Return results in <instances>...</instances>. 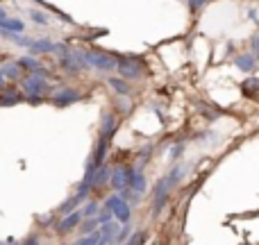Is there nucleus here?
Returning a JSON list of instances; mask_svg holds the SVG:
<instances>
[{"mask_svg":"<svg viewBox=\"0 0 259 245\" xmlns=\"http://www.w3.org/2000/svg\"><path fill=\"white\" fill-rule=\"evenodd\" d=\"M180 179H182V168L175 166L166 177H161L159 182L155 184V198H152V211H155V214H159V211L164 209V205L168 202V198H170V191L180 184Z\"/></svg>","mask_w":259,"mask_h":245,"instance_id":"f257e3e1","label":"nucleus"},{"mask_svg":"<svg viewBox=\"0 0 259 245\" xmlns=\"http://www.w3.org/2000/svg\"><path fill=\"white\" fill-rule=\"evenodd\" d=\"M84 62L89 68H96L100 73H109V71H116L118 57L116 55L103 53V50H84Z\"/></svg>","mask_w":259,"mask_h":245,"instance_id":"f03ea898","label":"nucleus"},{"mask_svg":"<svg viewBox=\"0 0 259 245\" xmlns=\"http://www.w3.org/2000/svg\"><path fill=\"white\" fill-rule=\"evenodd\" d=\"M105 209L112 211L114 220H116L118 225H127L130 218H132V207H130L118 193L116 195H109L107 200H105Z\"/></svg>","mask_w":259,"mask_h":245,"instance_id":"7ed1b4c3","label":"nucleus"},{"mask_svg":"<svg viewBox=\"0 0 259 245\" xmlns=\"http://www.w3.org/2000/svg\"><path fill=\"white\" fill-rule=\"evenodd\" d=\"M23 91H25L27 98H44L50 91V84L44 75H27L23 80Z\"/></svg>","mask_w":259,"mask_h":245,"instance_id":"20e7f679","label":"nucleus"},{"mask_svg":"<svg viewBox=\"0 0 259 245\" xmlns=\"http://www.w3.org/2000/svg\"><path fill=\"white\" fill-rule=\"evenodd\" d=\"M116 71L123 80H139L143 75V64L137 62V57H118Z\"/></svg>","mask_w":259,"mask_h":245,"instance_id":"39448f33","label":"nucleus"},{"mask_svg":"<svg viewBox=\"0 0 259 245\" xmlns=\"http://www.w3.org/2000/svg\"><path fill=\"white\" fill-rule=\"evenodd\" d=\"M80 98H82V93L77 89H73V86H59L53 93V105H57V107H68V105L77 103Z\"/></svg>","mask_w":259,"mask_h":245,"instance_id":"423d86ee","label":"nucleus"},{"mask_svg":"<svg viewBox=\"0 0 259 245\" xmlns=\"http://www.w3.org/2000/svg\"><path fill=\"white\" fill-rule=\"evenodd\" d=\"M130 173H132V166H116V168H112V173H109V184H112L116 191H121V188L127 186Z\"/></svg>","mask_w":259,"mask_h":245,"instance_id":"0eeeda50","label":"nucleus"},{"mask_svg":"<svg viewBox=\"0 0 259 245\" xmlns=\"http://www.w3.org/2000/svg\"><path fill=\"white\" fill-rule=\"evenodd\" d=\"M118 116L114 112H105L103 116H100V134L98 136H107V138H112L114 134H116V129H118Z\"/></svg>","mask_w":259,"mask_h":245,"instance_id":"6e6552de","label":"nucleus"},{"mask_svg":"<svg viewBox=\"0 0 259 245\" xmlns=\"http://www.w3.org/2000/svg\"><path fill=\"white\" fill-rule=\"evenodd\" d=\"M80 220H82V211H80V209H75V211H71V214H66L62 220H59L57 234H68V232H73V229L80 225Z\"/></svg>","mask_w":259,"mask_h":245,"instance_id":"1a4fd4ad","label":"nucleus"},{"mask_svg":"<svg viewBox=\"0 0 259 245\" xmlns=\"http://www.w3.org/2000/svg\"><path fill=\"white\" fill-rule=\"evenodd\" d=\"M118 223L116 220H112V223H107V225H100L98 227V241H103V243H114V238H116V234H118Z\"/></svg>","mask_w":259,"mask_h":245,"instance_id":"9d476101","label":"nucleus"},{"mask_svg":"<svg viewBox=\"0 0 259 245\" xmlns=\"http://www.w3.org/2000/svg\"><path fill=\"white\" fill-rule=\"evenodd\" d=\"M127 186L132 188V191H137L139 195H141V193H146V186H148L146 175H143L141 170L132 168V173H130V179H127Z\"/></svg>","mask_w":259,"mask_h":245,"instance_id":"9b49d317","label":"nucleus"},{"mask_svg":"<svg viewBox=\"0 0 259 245\" xmlns=\"http://www.w3.org/2000/svg\"><path fill=\"white\" fill-rule=\"evenodd\" d=\"M234 66L239 68V71L243 73H250L257 68V59L252 53H246V55H239V57H234Z\"/></svg>","mask_w":259,"mask_h":245,"instance_id":"f8f14e48","label":"nucleus"},{"mask_svg":"<svg viewBox=\"0 0 259 245\" xmlns=\"http://www.w3.org/2000/svg\"><path fill=\"white\" fill-rule=\"evenodd\" d=\"M109 173H112V168H107V166H98V168L94 170V177H91V188H100L105 186V184L109 182Z\"/></svg>","mask_w":259,"mask_h":245,"instance_id":"ddd939ff","label":"nucleus"},{"mask_svg":"<svg viewBox=\"0 0 259 245\" xmlns=\"http://www.w3.org/2000/svg\"><path fill=\"white\" fill-rule=\"evenodd\" d=\"M107 84L112 86V91H114V93H118V95H130V93H132V86H130V82L123 80V77H109Z\"/></svg>","mask_w":259,"mask_h":245,"instance_id":"4468645a","label":"nucleus"},{"mask_svg":"<svg viewBox=\"0 0 259 245\" xmlns=\"http://www.w3.org/2000/svg\"><path fill=\"white\" fill-rule=\"evenodd\" d=\"M21 100H23V95L14 89L0 91V107H12V105H18Z\"/></svg>","mask_w":259,"mask_h":245,"instance_id":"2eb2a0df","label":"nucleus"},{"mask_svg":"<svg viewBox=\"0 0 259 245\" xmlns=\"http://www.w3.org/2000/svg\"><path fill=\"white\" fill-rule=\"evenodd\" d=\"M55 43L48 39H39V41H32L30 43V53L32 55H46V53H53Z\"/></svg>","mask_w":259,"mask_h":245,"instance_id":"dca6fc26","label":"nucleus"},{"mask_svg":"<svg viewBox=\"0 0 259 245\" xmlns=\"http://www.w3.org/2000/svg\"><path fill=\"white\" fill-rule=\"evenodd\" d=\"M0 30L5 32H23L25 30V23L21 21V18H5V21H0Z\"/></svg>","mask_w":259,"mask_h":245,"instance_id":"f3484780","label":"nucleus"},{"mask_svg":"<svg viewBox=\"0 0 259 245\" xmlns=\"http://www.w3.org/2000/svg\"><path fill=\"white\" fill-rule=\"evenodd\" d=\"M0 73H3L5 80H18V77H21V68H18L16 62L3 64V66H0Z\"/></svg>","mask_w":259,"mask_h":245,"instance_id":"a211bd4d","label":"nucleus"},{"mask_svg":"<svg viewBox=\"0 0 259 245\" xmlns=\"http://www.w3.org/2000/svg\"><path fill=\"white\" fill-rule=\"evenodd\" d=\"M77 205H82V198H77V195H73V198H68L66 202H64L62 207H59V214H71V211H75L77 209Z\"/></svg>","mask_w":259,"mask_h":245,"instance_id":"6ab92c4d","label":"nucleus"},{"mask_svg":"<svg viewBox=\"0 0 259 245\" xmlns=\"http://www.w3.org/2000/svg\"><path fill=\"white\" fill-rule=\"evenodd\" d=\"M116 193H118V195L123 198V200L127 202V205H130V202H137V205H139V200H141V195H139L137 191H132V188H130V186L121 188V191H116Z\"/></svg>","mask_w":259,"mask_h":245,"instance_id":"aec40b11","label":"nucleus"},{"mask_svg":"<svg viewBox=\"0 0 259 245\" xmlns=\"http://www.w3.org/2000/svg\"><path fill=\"white\" fill-rule=\"evenodd\" d=\"M80 211H82V218H96V214L100 211V207H98V202H87Z\"/></svg>","mask_w":259,"mask_h":245,"instance_id":"412c9836","label":"nucleus"},{"mask_svg":"<svg viewBox=\"0 0 259 245\" xmlns=\"http://www.w3.org/2000/svg\"><path fill=\"white\" fill-rule=\"evenodd\" d=\"M82 220H84V225H82V234H84V236H89V234H94L96 229L100 227V225H98V220H96V218H82Z\"/></svg>","mask_w":259,"mask_h":245,"instance_id":"4be33fe9","label":"nucleus"},{"mask_svg":"<svg viewBox=\"0 0 259 245\" xmlns=\"http://www.w3.org/2000/svg\"><path fill=\"white\" fill-rule=\"evenodd\" d=\"M130 234H132V229H130L127 225H123V227L118 229V234H116V238H114V243H116V245H123V243H125L127 238H130Z\"/></svg>","mask_w":259,"mask_h":245,"instance_id":"5701e85b","label":"nucleus"},{"mask_svg":"<svg viewBox=\"0 0 259 245\" xmlns=\"http://www.w3.org/2000/svg\"><path fill=\"white\" fill-rule=\"evenodd\" d=\"M143 241H146V232H134L123 245H143Z\"/></svg>","mask_w":259,"mask_h":245,"instance_id":"b1692460","label":"nucleus"},{"mask_svg":"<svg viewBox=\"0 0 259 245\" xmlns=\"http://www.w3.org/2000/svg\"><path fill=\"white\" fill-rule=\"evenodd\" d=\"M96 220H98V225H107V223H112L114 220V216H112V211L109 209H103V211H98Z\"/></svg>","mask_w":259,"mask_h":245,"instance_id":"393cba45","label":"nucleus"},{"mask_svg":"<svg viewBox=\"0 0 259 245\" xmlns=\"http://www.w3.org/2000/svg\"><path fill=\"white\" fill-rule=\"evenodd\" d=\"M30 18H32L34 23H39V25H46V23L50 21V18L46 16L44 12H36V9H32V12H30Z\"/></svg>","mask_w":259,"mask_h":245,"instance_id":"a878e982","label":"nucleus"},{"mask_svg":"<svg viewBox=\"0 0 259 245\" xmlns=\"http://www.w3.org/2000/svg\"><path fill=\"white\" fill-rule=\"evenodd\" d=\"M96 243H98V232H96V234H89V236H82L75 245H96Z\"/></svg>","mask_w":259,"mask_h":245,"instance_id":"bb28decb","label":"nucleus"},{"mask_svg":"<svg viewBox=\"0 0 259 245\" xmlns=\"http://www.w3.org/2000/svg\"><path fill=\"white\" fill-rule=\"evenodd\" d=\"M259 89V80H248V82H243V91H255Z\"/></svg>","mask_w":259,"mask_h":245,"instance_id":"cd10ccee","label":"nucleus"},{"mask_svg":"<svg viewBox=\"0 0 259 245\" xmlns=\"http://www.w3.org/2000/svg\"><path fill=\"white\" fill-rule=\"evenodd\" d=\"M207 3H209V0H189V5H191V9H200V7H205Z\"/></svg>","mask_w":259,"mask_h":245,"instance_id":"c85d7f7f","label":"nucleus"},{"mask_svg":"<svg viewBox=\"0 0 259 245\" xmlns=\"http://www.w3.org/2000/svg\"><path fill=\"white\" fill-rule=\"evenodd\" d=\"M18 245H41V241L36 236H30V238H25L23 243H18Z\"/></svg>","mask_w":259,"mask_h":245,"instance_id":"c756f323","label":"nucleus"},{"mask_svg":"<svg viewBox=\"0 0 259 245\" xmlns=\"http://www.w3.org/2000/svg\"><path fill=\"white\" fill-rule=\"evenodd\" d=\"M7 18V12H5V7H0V21H5Z\"/></svg>","mask_w":259,"mask_h":245,"instance_id":"7c9ffc66","label":"nucleus"},{"mask_svg":"<svg viewBox=\"0 0 259 245\" xmlns=\"http://www.w3.org/2000/svg\"><path fill=\"white\" fill-rule=\"evenodd\" d=\"M5 84V77H3V73H0V86H3Z\"/></svg>","mask_w":259,"mask_h":245,"instance_id":"2f4dec72","label":"nucleus"},{"mask_svg":"<svg viewBox=\"0 0 259 245\" xmlns=\"http://www.w3.org/2000/svg\"><path fill=\"white\" fill-rule=\"evenodd\" d=\"M96 245H107V243H103V241H98V243H96Z\"/></svg>","mask_w":259,"mask_h":245,"instance_id":"473e14b6","label":"nucleus"},{"mask_svg":"<svg viewBox=\"0 0 259 245\" xmlns=\"http://www.w3.org/2000/svg\"><path fill=\"white\" fill-rule=\"evenodd\" d=\"M0 91H3V89H0Z\"/></svg>","mask_w":259,"mask_h":245,"instance_id":"72a5a7b5","label":"nucleus"}]
</instances>
